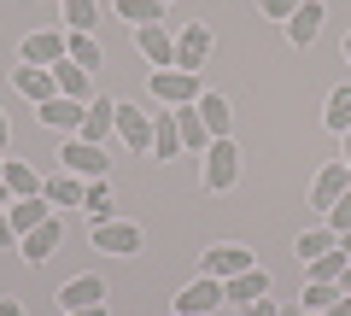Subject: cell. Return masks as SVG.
Returning <instances> with one entry per match:
<instances>
[{
  "mask_svg": "<svg viewBox=\"0 0 351 316\" xmlns=\"http://www.w3.org/2000/svg\"><path fill=\"white\" fill-rule=\"evenodd\" d=\"M199 182H205V193H228L240 182V147L228 135H217L211 147H205V165H199Z\"/></svg>",
  "mask_w": 351,
  "mask_h": 316,
  "instance_id": "1",
  "label": "cell"
},
{
  "mask_svg": "<svg viewBox=\"0 0 351 316\" xmlns=\"http://www.w3.org/2000/svg\"><path fill=\"white\" fill-rule=\"evenodd\" d=\"M147 88L158 94L164 106H193L205 94V76L199 71H182V64H164V71H147Z\"/></svg>",
  "mask_w": 351,
  "mask_h": 316,
  "instance_id": "2",
  "label": "cell"
},
{
  "mask_svg": "<svg viewBox=\"0 0 351 316\" xmlns=\"http://www.w3.org/2000/svg\"><path fill=\"white\" fill-rule=\"evenodd\" d=\"M59 170H71V176H88V182H100V176H112V152L106 147H94V141H82V135H71L59 147Z\"/></svg>",
  "mask_w": 351,
  "mask_h": 316,
  "instance_id": "3",
  "label": "cell"
},
{
  "mask_svg": "<svg viewBox=\"0 0 351 316\" xmlns=\"http://www.w3.org/2000/svg\"><path fill=\"white\" fill-rule=\"evenodd\" d=\"M71 59V29H36V36H24V47H18V64H59Z\"/></svg>",
  "mask_w": 351,
  "mask_h": 316,
  "instance_id": "4",
  "label": "cell"
},
{
  "mask_svg": "<svg viewBox=\"0 0 351 316\" xmlns=\"http://www.w3.org/2000/svg\"><path fill=\"white\" fill-rule=\"evenodd\" d=\"M94 252H106V258H135L141 252V228L135 223H123V217H112V223H94Z\"/></svg>",
  "mask_w": 351,
  "mask_h": 316,
  "instance_id": "5",
  "label": "cell"
},
{
  "mask_svg": "<svg viewBox=\"0 0 351 316\" xmlns=\"http://www.w3.org/2000/svg\"><path fill=\"white\" fill-rule=\"evenodd\" d=\"M211 53H217V36H211V24H188L182 36H176V64H182V71H199V76H205Z\"/></svg>",
  "mask_w": 351,
  "mask_h": 316,
  "instance_id": "6",
  "label": "cell"
},
{
  "mask_svg": "<svg viewBox=\"0 0 351 316\" xmlns=\"http://www.w3.org/2000/svg\"><path fill=\"white\" fill-rule=\"evenodd\" d=\"M205 264V276H217V281H228V276H246L252 264H258V258H252V246H240V241H217L211 252L199 258Z\"/></svg>",
  "mask_w": 351,
  "mask_h": 316,
  "instance_id": "7",
  "label": "cell"
},
{
  "mask_svg": "<svg viewBox=\"0 0 351 316\" xmlns=\"http://www.w3.org/2000/svg\"><path fill=\"white\" fill-rule=\"evenodd\" d=\"M217 304H228V293H223V281H217V276H199L193 287L176 293V316H211Z\"/></svg>",
  "mask_w": 351,
  "mask_h": 316,
  "instance_id": "8",
  "label": "cell"
},
{
  "mask_svg": "<svg viewBox=\"0 0 351 316\" xmlns=\"http://www.w3.org/2000/svg\"><path fill=\"white\" fill-rule=\"evenodd\" d=\"M117 141L129 152H152V117L141 106H129V100H117Z\"/></svg>",
  "mask_w": 351,
  "mask_h": 316,
  "instance_id": "9",
  "label": "cell"
},
{
  "mask_svg": "<svg viewBox=\"0 0 351 316\" xmlns=\"http://www.w3.org/2000/svg\"><path fill=\"white\" fill-rule=\"evenodd\" d=\"M82 141H94V147H106V141L117 135V100H88L82 112V129H76Z\"/></svg>",
  "mask_w": 351,
  "mask_h": 316,
  "instance_id": "10",
  "label": "cell"
},
{
  "mask_svg": "<svg viewBox=\"0 0 351 316\" xmlns=\"http://www.w3.org/2000/svg\"><path fill=\"white\" fill-rule=\"evenodd\" d=\"M135 47H141V59H147L152 71L176 64V36H170L164 24H147V29H135Z\"/></svg>",
  "mask_w": 351,
  "mask_h": 316,
  "instance_id": "11",
  "label": "cell"
},
{
  "mask_svg": "<svg viewBox=\"0 0 351 316\" xmlns=\"http://www.w3.org/2000/svg\"><path fill=\"white\" fill-rule=\"evenodd\" d=\"M12 88L24 94V100L47 106L53 94H59V82H53V71H47V64H18V71H12Z\"/></svg>",
  "mask_w": 351,
  "mask_h": 316,
  "instance_id": "12",
  "label": "cell"
},
{
  "mask_svg": "<svg viewBox=\"0 0 351 316\" xmlns=\"http://www.w3.org/2000/svg\"><path fill=\"white\" fill-rule=\"evenodd\" d=\"M82 112H88V100H71V94H53L47 106H36V117L47 129H71V135L82 129Z\"/></svg>",
  "mask_w": 351,
  "mask_h": 316,
  "instance_id": "13",
  "label": "cell"
},
{
  "mask_svg": "<svg viewBox=\"0 0 351 316\" xmlns=\"http://www.w3.org/2000/svg\"><path fill=\"white\" fill-rule=\"evenodd\" d=\"M346 188H351V170L346 165H322V170H316V182H311V205L328 217V205H334Z\"/></svg>",
  "mask_w": 351,
  "mask_h": 316,
  "instance_id": "14",
  "label": "cell"
},
{
  "mask_svg": "<svg viewBox=\"0 0 351 316\" xmlns=\"http://www.w3.org/2000/svg\"><path fill=\"white\" fill-rule=\"evenodd\" d=\"M59 241H64V223H59V217H47V223H41V228H29V234H24L18 246H24V258H29V264H47V258L59 252Z\"/></svg>",
  "mask_w": 351,
  "mask_h": 316,
  "instance_id": "15",
  "label": "cell"
},
{
  "mask_svg": "<svg viewBox=\"0 0 351 316\" xmlns=\"http://www.w3.org/2000/svg\"><path fill=\"white\" fill-rule=\"evenodd\" d=\"M47 217H53L47 193H29V199H12V205H6V223L18 228V241H24L29 228H41V223H47Z\"/></svg>",
  "mask_w": 351,
  "mask_h": 316,
  "instance_id": "16",
  "label": "cell"
},
{
  "mask_svg": "<svg viewBox=\"0 0 351 316\" xmlns=\"http://www.w3.org/2000/svg\"><path fill=\"white\" fill-rule=\"evenodd\" d=\"M223 293H228L234 304H258V299H269V269L252 264L246 276H228V281H223Z\"/></svg>",
  "mask_w": 351,
  "mask_h": 316,
  "instance_id": "17",
  "label": "cell"
},
{
  "mask_svg": "<svg viewBox=\"0 0 351 316\" xmlns=\"http://www.w3.org/2000/svg\"><path fill=\"white\" fill-rule=\"evenodd\" d=\"M176 112V135H182V152H205L211 147V129H205V117L193 112V106H170Z\"/></svg>",
  "mask_w": 351,
  "mask_h": 316,
  "instance_id": "18",
  "label": "cell"
},
{
  "mask_svg": "<svg viewBox=\"0 0 351 316\" xmlns=\"http://www.w3.org/2000/svg\"><path fill=\"white\" fill-rule=\"evenodd\" d=\"M316 36H322V0H304L299 12L287 18V41H293V47H311Z\"/></svg>",
  "mask_w": 351,
  "mask_h": 316,
  "instance_id": "19",
  "label": "cell"
},
{
  "mask_svg": "<svg viewBox=\"0 0 351 316\" xmlns=\"http://www.w3.org/2000/svg\"><path fill=\"white\" fill-rule=\"evenodd\" d=\"M106 299V281L100 276H76L59 287V311H82V304H100Z\"/></svg>",
  "mask_w": 351,
  "mask_h": 316,
  "instance_id": "20",
  "label": "cell"
},
{
  "mask_svg": "<svg viewBox=\"0 0 351 316\" xmlns=\"http://www.w3.org/2000/svg\"><path fill=\"white\" fill-rule=\"evenodd\" d=\"M193 112L205 117V129H211V141H217V135H228V123H234V106H228V100H223L217 88H205L199 100H193Z\"/></svg>",
  "mask_w": 351,
  "mask_h": 316,
  "instance_id": "21",
  "label": "cell"
},
{
  "mask_svg": "<svg viewBox=\"0 0 351 316\" xmlns=\"http://www.w3.org/2000/svg\"><path fill=\"white\" fill-rule=\"evenodd\" d=\"M53 82H59V94H71V100H94V71H82V64H71V59L53 64Z\"/></svg>",
  "mask_w": 351,
  "mask_h": 316,
  "instance_id": "22",
  "label": "cell"
},
{
  "mask_svg": "<svg viewBox=\"0 0 351 316\" xmlns=\"http://www.w3.org/2000/svg\"><path fill=\"white\" fill-rule=\"evenodd\" d=\"M176 152H182V135H176V112H158V117H152V158H158V165H170Z\"/></svg>",
  "mask_w": 351,
  "mask_h": 316,
  "instance_id": "23",
  "label": "cell"
},
{
  "mask_svg": "<svg viewBox=\"0 0 351 316\" xmlns=\"http://www.w3.org/2000/svg\"><path fill=\"white\" fill-rule=\"evenodd\" d=\"M41 193H47V205H82L88 182H82V176H71V170H59V176L41 182Z\"/></svg>",
  "mask_w": 351,
  "mask_h": 316,
  "instance_id": "24",
  "label": "cell"
},
{
  "mask_svg": "<svg viewBox=\"0 0 351 316\" xmlns=\"http://www.w3.org/2000/svg\"><path fill=\"white\" fill-rule=\"evenodd\" d=\"M0 182L12 188V199H29V193H41V176L24 165V158H6V165H0Z\"/></svg>",
  "mask_w": 351,
  "mask_h": 316,
  "instance_id": "25",
  "label": "cell"
},
{
  "mask_svg": "<svg viewBox=\"0 0 351 316\" xmlns=\"http://www.w3.org/2000/svg\"><path fill=\"white\" fill-rule=\"evenodd\" d=\"M64 24H71V36H94V24H100V0H59Z\"/></svg>",
  "mask_w": 351,
  "mask_h": 316,
  "instance_id": "26",
  "label": "cell"
},
{
  "mask_svg": "<svg viewBox=\"0 0 351 316\" xmlns=\"http://www.w3.org/2000/svg\"><path fill=\"white\" fill-rule=\"evenodd\" d=\"M334 246H339V234H334V228H304V234H299V246H293V252H299L304 258V264H316V258H322V252H334Z\"/></svg>",
  "mask_w": 351,
  "mask_h": 316,
  "instance_id": "27",
  "label": "cell"
},
{
  "mask_svg": "<svg viewBox=\"0 0 351 316\" xmlns=\"http://www.w3.org/2000/svg\"><path fill=\"white\" fill-rule=\"evenodd\" d=\"M322 123L334 129V135H346V129H351V82H339V88L328 94V112H322Z\"/></svg>",
  "mask_w": 351,
  "mask_h": 316,
  "instance_id": "28",
  "label": "cell"
},
{
  "mask_svg": "<svg viewBox=\"0 0 351 316\" xmlns=\"http://www.w3.org/2000/svg\"><path fill=\"white\" fill-rule=\"evenodd\" d=\"M82 211H88V223H112V182H88V193H82Z\"/></svg>",
  "mask_w": 351,
  "mask_h": 316,
  "instance_id": "29",
  "label": "cell"
},
{
  "mask_svg": "<svg viewBox=\"0 0 351 316\" xmlns=\"http://www.w3.org/2000/svg\"><path fill=\"white\" fill-rule=\"evenodd\" d=\"M117 18H129L135 29H147V24H164V0H117Z\"/></svg>",
  "mask_w": 351,
  "mask_h": 316,
  "instance_id": "30",
  "label": "cell"
},
{
  "mask_svg": "<svg viewBox=\"0 0 351 316\" xmlns=\"http://www.w3.org/2000/svg\"><path fill=\"white\" fill-rule=\"evenodd\" d=\"M334 299H339V281H304V293H299V304H304V311H316V316L334 311Z\"/></svg>",
  "mask_w": 351,
  "mask_h": 316,
  "instance_id": "31",
  "label": "cell"
},
{
  "mask_svg": "<svg viewBox=\"0 0 351 316\" xmlns=\"http://www.w3.org/2000/svg\"><path fill=\"white\" fill-rule=\"evenodd\" d=\"M346 264H351V258L334 246V252H322V258L311 264V281H339V276H346Z\"/></svg>",
  "mask_w": 351,
  "mask_h": 316,
  "instance_id": "32",
  "label": "cell"
},
{
  "mask_svg": "<svg viewBox=\"0 0 351 316\" xmlns=\"http://www.w3.org/2000/svg\"><path fill=\"white\" fill-rule=\"evenodd\" d=\"M106 53H100V41L94 36H71V64H82V71H94Z\"/></svg>",
  "mask_w": 351,
  "mask_h": 316,
  "instance_id": "33",
  "label": "cell"
},
{
  "mask_svg": "<svg viewBox=\"0 0 351 316\" xmlns=\"http://www.w3.org/2000/svg\"><path fill=\"white\" fill-rule=\"evenodd\" d=\"M322 223H328V228H334V234H346V228H351V188H346V193H339V199H334V205H328V217H322Z\"/></svg>",
  "mask_w": 351,
  "mask_h": 316,
  "instance_id": "34",
  "label": "cell"
},
{
  "mask_svg": "<svg viewBox=\"0 0 351 316\" xmlns=\"http://www.w3.org/2000/svg\"><path fill=\"white\" fill-rule=\"evenodd\" d=\"M299 6H304V0H263V18H281V24H287Z\"/></svg>",
  "mask_w": 351,
  "mask_h": 316,
  "instance_id": "35",
  "label": "cell"
},
{
  "mask_svg": "<svg viewBox=\"0 0 351 316\" xmlns=\"http://www.w3.org/2000/svg\"><path fill=\"white\" fill-rule=\"evenodd\" d=\"M12 246H18V228L6 223V205H0V252H12Z\"/></svg>",
  "mask_w": 351,
  "mask_h": 316,
  "instance_id": "36",
  "label": "cell"
},
{
  "mask_svg": "<svg viewBox=\"0 0 351 316\" xmlns=\"http://www.w3.org/2000/svg\"><path fill=\"white\" fill-rule=\"evenodd\" d=\"M246 316H281V304L276 299H258V304H246Z\"/></svg>",
  "mask_w": 351,
  "mask_h": 316,
  "instance_id": "37",
  "label": "cell"
},
{
  "mask_svg": "<svg viewBox=\"0 0 351 316\" xmlns=\"http://www.w3.org/2000/svg\"><path fill=\"white\" fill-rule=\"evenodd\" d=\"M328 316H351V293L346 287H339V299H334V311H328Z\"/></svg>",
  "mask_w": 351,
  "mask_h": 316,
  "instance_id": "38",
  "label": "cell"
},
{
  "mask_svg": "<svg viewBox=\"0 0 351 316\" xmlns=\"http://www.w3.org/2000/svg\"><path fill=\"white\" fill-rule=\"evenodd\" d=\"M0 316H24V299H0Z\"/></svg>",
  "mask_w": 351,
  "mask_h": 316,
  "instance_id": "39",
  "label": "cell"
},
{
  "mask_svg": "<svg viewBox=\"0 0 351 316\" xmlns=\"http://www.w3.org/2000/svg\"><path fill=\"white\" fill-rule=\"evenodd\" d=\"M64 316H112L106 304H82V311H64Z\"/></svg>",
  "mask_w": 351,
  "mask_h": 316,
  "instance_id": "40",
  "label": "cell"
},
{
  "mask_svg": "<svg viewBox=\"0 0 351 316\" xmlns=\"http://www.w3.org/2000/svg\"><path fill=\"white\" fill-rule=\"evenodd\" d=\"M339 141H346V158H339V165H346V170H351V129H346V135H339Z\"/></svg>",
  "mask_w": 351,
  "mask_h": 316,
  "instance_id": "41",
  "label": "cell"
},
{
  "mask_svg": "<svg viewBox=\"0 0 351 316\" xmlns=\"http://www.w3.org/2000/svg\"><path fill=\"white\" fill-rule=\"evenodd\" d=\"M6 135H12V129H6V112H0V152H6Z\"/></svg>",
  "mask_w": 351,
  "mask_h": 316,
  "instance_id": "42",
  "label": "cell"
},
{
  "mask_svg": "<svg viewBox=\"0 0 351 316\" xmlns=\"http://www.w3.org/2000/svg\"><path fill=\"white\" fill-rule=\"evenodd\" d=\"M281 316H304V304H281Z\"/></svg>",
  "mask_w": 351,
  "mask_h": 316,
  "instance_id": "43",
  "label": "cell"
},
{
  "mask_svg": "<svg viewBox=\"0 0 351 316\" xmlns=\"http://www.w3.org/2000/svg\"><path fill=\"white\" fill-rule=\"evenodd\" d=\"M339 252H346V258H351V228H346V234H339Z\"/></svg>",
  "mask_w": 351,
  "mask_h": 316,
  "instance_id": "44",
  "label": "cell"
},
{
  "mask_svg": "<svg viewBox=\"0 0 351 316\" xmlns=\"http://www.w3.org/2000/svg\"><path fill=\"white\" fill-rule=\"evenodd\" d=\"M0 205H12V188H6V182H0Z\"/></svg>",
  "mask_w": 351,
  "mask_h": 316,
  "instance_id": "45",
  "label": "cell"
},
{
  "mask_svg": "<svg viewBox=\"0 0 351 316\" xmlns=\"http://www.w3.org/2000/svg\"><path fill=\"white\" fill-rule=\"evenodd\" d=\"M339 287H346V293H351V264H346V276H339Z\"/></svg>",
  "mask_w": 351,
  "mask_h": 316,
  "instance_id": "46",
  "label": "cell"
},
{
  "mask_svg": "<svg viewBox=\"0 0 351 316\" xmlns=\"http://www.w3.org/2000/svg\"><path fill=\"white\" fill-rule=\"evenodd\" d=\"M346 64H351V36H346Z\"/></svg>",
  "mask_w": 351,
  "mask_h": 316,
  "instance_id": "47",
  "label": "cell"
},
{
  "mask_svg": "<svg viewBox=\"0 0 351 316\" xmlns=\"http://www.w3.org/2000/svg\"><path fill=\"white\" fill-rule=\"evenodd\" d=\"M304 316H316V311H304Z\"/></svg>",
  "mask_w": 351,
  "mask_h": 316,
  "instance_id": "48",
  "label": "cell"
},
{
  "mask_svg": "<svg viewBox=\"0 0 351 316\" xmlns=\"http://www.w3.org/2000/svg\"><path fill=\"white\" fill-rule=\"evenodd\" d=\"M164 6H170V0H164Z\"/></svg>",
  "mask_w": 351,
  "mask_h": 316,
  "instance_id": "49",
  "label": "cell"
},
{
  "mask_svg": "<svg viewBox=\"0 0 351 316\" xmlns=\"http://www.w3.org/2000/svg\"><path fill=\"white\" fill-rule=\"evenodd\" d=\"M0 165H6V158H0Z\"/></svg>",
  "mask_w": 351,
  "mask_h": 316,
  "instance_id": "50",
  "label": "cell"
},
{
  "mask_svg": "<svg viewBox=\"0 0 351 316\" xmlns=\"http://www.w3.org/2000/svg\"><path fill=\"white\" fill-rule=\"evenodd\" d=\"M170 316H176V311H170Z\"/></svg>",
  "mask_w": 351,
  "mask_h": 316,
  "instance_id": "51",
  "label": "cell"
}]
</instances>
